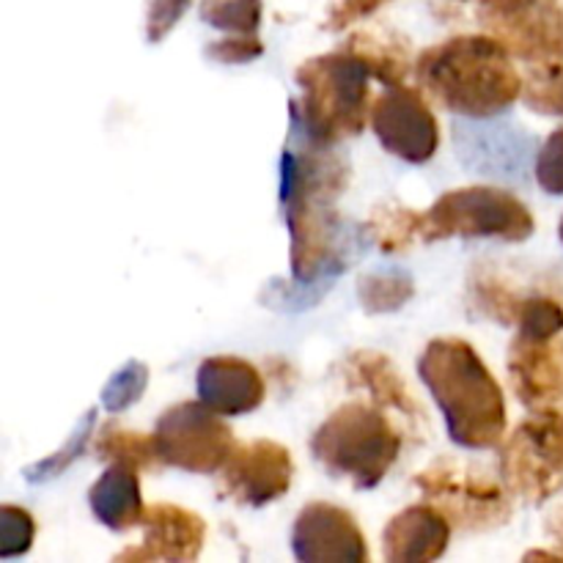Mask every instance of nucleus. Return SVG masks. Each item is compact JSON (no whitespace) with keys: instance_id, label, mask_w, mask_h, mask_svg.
<instances>
[{"instance_id":"1","label":"nucleus","mask_w":563,"mask_h":563,"mask_svg":"<svg viewBox=\"0 0 563 563\" xmlns=\"http://www.w3.org/2000/svg\"><path fill=\"white\" fill-rule=\"evenodd\" d=\"M289 121L280 154V207L289 229L291 275L306 286L335 278L346 264L335 201L350 181V168L333 146L308 135L295 115Z\"/></svg>"},{"instance_id":"2","label":"nucleus","mask_w":563,"mask_h":563,"mask_svg":"<svg viewBox=\"0 0 563 563\" xmlns=\"http://www.w3.org/2000/svg\"><path fill=\"white\" fill-rule=\"evenodd\" d=\"M423 93L462 119H495L522 97L515 55L493 33H465L432 44L416 58Z\"/></svg>"},{"instance_id":"3","label":"nucleus","mask_w":563,"mask_h":563,"mask_svg":"<svg viewBox=\"0 0 563 563\" xmlns=\"http://www.w3.org/2000/svg\"><path fill=\"white\" fill-rule=\"evenodd\" d=\"M418 377L445 418L451 443L487 451L504 443L509 416L498 379L471 341L434 339L418 357Z\"/></svg>"},{"instance_id":"4","label":"nucleus","mask_w":563,"mask_h":563,"mask_svg":"<svg viewBox=\"0 0 563 563\" xmlns=\"http://www.w3.org/2000/svg\"><path fill=\"white\" fill-rule=\"evenodd\" d=\"M295 80L300 99H291L289 115L319 143H335L355 137L372 119V71L361 58L346 49L317 55L297 66Z\"/></svg>"},{"instance_id":"5","label":"nucleus","mask_w":563,"mask_h":563,"mask_svg":"<svg viewBox=\"0 0 563 563\" xmlns=\"http://www.w3.org/2000/svg\"><path fill=\"white\" fill-rule=\"evenodd\" d=\"M311 454L330 476L374 489L399 462L401 434L379 407L344 405L313 432Z\"/></svg>"},{"instance_id":"6","label":"nucleus","mask_w":563,"mask_h":563,"mask_svg":"<svg viewBox=\"0 0 563 563\" xmlns=\"http://www.w3.org/2000/svg\"><path fill=\"white\" fill-rule=\"evenodd\" d=\"M537 220L531 209L504 187H460L449 190L423 212V242L451 240H531Z\"/></svg>"},{"instance_id":"7","label":"nucleus","mask_w":563,"mask_h":563,"mask_svg":"<svg viewBox=\"0 0 563 563\" xmlns=\"http://www.w3.org/2000/svg\"><path fill=\"white\" fill-rule=\"evenodd\" d=\"M416 487L460 531H493L511 517V489L504 478L460 460H438L418 473Z\"/></svg>"},{"instance_id":"8","label":"nucleus","mask_w":563,"mask_h":563,"mask_svg":"<svg viewBox=\"0 0 563 563\" xmlns=\"http://www.w3.org/2000/svg\"><path fill=\"white\" fill-rule=\"evenodd\" d=\"M500 478L515 498L544 504L563 489V410L531 412L500 445Z\"/></svg>"},{"instance_id":"9","label":"nucleus","mask_w":563,"mask_h":563,"mask_svg":"<svg viewBox=\"0 0 563 563\" xmlns=\"http://www.w3.org/2000/svg\"><path fill=\"white\" fill-rule=\"evenodd\" d=\"M154 445L163 465L198 476L223 471L236 451V438L220 412L198 401L168 407L154 423Z\"/></svg>"},{"instance_id":"10","label":"nucleus","mask_w":563,"mask_h":563,"mask_svg":"<svg viewBox=\"0 0 563 563\" xmlns=\"http://www.w3.org/2000/svg\"><path fill=\"white\" fill-rule=\"evenodd\" d=\"M368 126L377 135L379 146L396 159L423 165L438 154L440 124L427 102V93L407 86H385L372 102Z\"/></svg>"},{"instance_id":"11","label":"nucleus","mask_w":563,"mask_h":563,"mask_svg":"<svg viewBox=\"0 0 563 563\" xmlns=\"http://www.w3.org/2000/svg\"><path fill=\"white\" fill-rule=\"evenodd\" d=\"M295 478V462L289 449L275 440H253L236 445L234 454L220 471V489L225 498L251 509L275 504L284 498Z\"/></svg>"},{"instance_id":"12","label":"nucleus","mask_w":563,"mask_h":563,"mask_svg":"<svg viewBox=\"0 0 563 563\" xmlns=\"http://www.w3.org/2000/svg\"><path fill=\"white\" fill-rule=\"evenodd\" d=\"M291 553L302 563H366L368 548L361 526L333 504H308L291 528Z\"/></svg>"},{"instance_id":"13","label":"nucleus","mask_w":563,"mask_h":563,"mask_svg":"<svg viewBox=\"0 0 563 563\" xmlns=\"http://www.w3.org/2000/svg\"><path fill=\"white\" fill-rule=\"evenodd\" d=\"M509 377L526 410H563V339L515 335L509 346Z\"/></svg>"},{"instance_id":"14","label":"nucleus","mask_w":563,"mask_h":563,"mask_svg":"<svg viewBox=\"0 0 563 563\" xmlns=\"http://www.w3.org/2000/svg\"><path fill=\"white\" fill-rule=\"evenodd\" d=\"M143 539L126 548L115 561H196L207 542V522L201 515L174 504L146 506L141 520Z\"/></svg>"},{"instance_id":"15","label":"nucleus","mask_w":563,"mask_h":563,"mask_svg":"<svg viewBox=\"0 0 563 563\" xmlns=\"http://www.w3.org/2000/svg\"><path fill=\"white\" fill-rule=\"evenodd\" d=\"M482 25L526 64L563 60V3L559 0H542L517 14L484 20Z\"/></svg>"},{"instance_id":"16","label":"nucleus","mask_w":563,"mask_h":563,"mask_svg":"<svg viewBox=\"0 0 563 563\" xmlns=\"http://www.w3.org/2000/svg\"><path fill=\"white\" fill-rule=\"evenodd\" d=\"M196 390L198 399L223 418L247 416L258 410L267 396L258 368L234 355H214L201 361L196 372Z\"/></svg>"},{"instance_id":"17","label":"nucleus","mask_w":563,"mask_h":563,"mask_svg":"<svg viewBox=\"0 0 563 563\" xmlns=\"http://www.w3.org/2000/svg\"><path fill=\"white\" fill-rule=\"evenodd\" d=\"M451 522L438 506L416 504L394 517L383 531V559L388 563H429L443 559L451 542Z\"/></svg>"},{"instance_id":"18","label":"nucleus","mask_w":563,"mask_h":563,"mask_svg":"<svg viewBox=\"0 0 563 563\" xmlns=\"http://www.w3.org/2000/svg\"><path fill=\"white\" fill-rule=\"evenodd\" d=\"M141 467L130 462H108L102 476L88 489V506L104 528L124 533L141 526L146 506L141 495Z\"/></svg>"},{"instance_id":"19","label":"nucleus","mask_w":563,"mask_h":563,"mask_svg":"<svg viewBox=\"0 0 563 563\" xmlns=\"http://www.w3.org/2000/svg\"><path fill=\"white\" fill-rule=\"evenodd\" d=\"M346 383L352 388H363L377 407H385V410H394L405 418L407 423L418 429V423H423L421 405L412 399L410 388L401 379V374L396 372L394 363L383 355V352L363 350L350 355V361L341 366Z\"/></svg>"},{"instance_id":"20","label":"nucleus","mask_w":563,"mask_h":563,"mask_svg":"<svg viewBox=\"0 0 563 563\" xmlns=\"http://www.w3.org/2000/svg\"><path fill=\"white\" fill-rule=\"evenodd\" d=\"M341 49L366 64L372 77L383 86H401L416 71V58L405 38L385 31H357L344 38Z\"/></svg>"},{"instance_id":"21","label":"nucleus","mask_w":563,"mask_h":563,"mask_svg":"<svg viewBox=\"0 0 563 563\" xmlns=\"http://www.w3.org/2000/svg\"><path fill=\"white\" fill-rule=\"evenodd\" d=\"M368 234L383 253H405L423 242V212L399 201L383 203L368 218Z\"/></svg>"},{"instance_id":"22","label":"nucleus","mask_w":563,"mask_h":563,"mask_svg":"<svg viewBox=\"0 0 563 563\" xmlns=\"http://www.w3.org/2000/svg\"><path fill=\"white\" fill-rule=\"evenodd\" d=\"M99 460L108 462H130L141 471H152V467L163 465L157 456V445H154V434H141L135 429H126L121 423H104L93 443Z\"/></svg>"},{"instance_id":"23","label":"nucleus","mask_w":563,"mask_h":563,"mask_svg":"<svg viewBox=\"0 0 563 563\" xmlns=\"http://www.w3.org/2000/svg\"><path fill=\"white\" fill-rule=\"evenodd\" d=\"M522 102L533 113L563 119V60L528 64L522 75Z\"/></svg>"},{"instance_id":"24","label":"nucleus","mask_w":563,"mask_h":563,"mask_svg":"<svg viewBox=\"0 0 563 563\" xmlns=\"http://www.w3.org/2000/svg\"><path fill=\"white\" fill-rule=\"evenodd\" d=\"M416 286L407 273H396V269H379V273L363 275L357 284V297L361 306L368 313H390L396 308L407 306Z\"/></svg>"},{"instance_id":"25","label":"nucleus","mask_w":563,"mask_h":563,"mask_svg":"<svg viewBox=\"0 0 563 563\" xmlns=\"http://www.w3.org/2000/svg\"><path fill=\"white\" fill-rule=\"evenodd\" d=\"M262 0H201L198 14L209 27L240 36H256L262 25Z\"/></svg>"},{"instance_id":"26","label":"nucleus","mask_w":563,"mask_h":563,"mask_svg":"<svg viewBox=\"0 0 563 563\" xmlns=\"http://www.w3.org/2000/svg\"><path fill=\"white\" fill-rule=\"evenodd\" d=\"M517 335L522 339H555L563 333V306L559 297L528 291L515 317Z\"/></svg>"},{"instance_id":"27","label":"nucleus","mask_w":563,"mask_h":563,"mask_svg":"<svg viewBox=\"0 0 563 563\" xmlns=\"http://www.w3.org/2000/svg\"><path fill=\"white\" fill-rule=\"evenodd\" d=\"M93 423H97V412H86L82 416V421L77 423L75 434L69 438V443L64 445V449L58 451V454L47 456V460H42L38 465H31L25 471V478L31 484H42V482H49V478H55L58 473H64L66 467L71 465V462L77 460V456L82 454V451L88 449V438H91V429Z\"/></svg>"},{"instance_id":"28","label":"nucleus","mask_w":563,"mask_h":563,"mask_svg":"<svg viewBox=\"0 0 563 563\" xmlns=\"http://www.w3.org/2000/svg\"><path fill=\"white\" fill-rule=\"evenodd\" d=\"M33 537H36V522L31 511L11 504L0 506V559L9 561L25 555L33 548Z\"/></svg>"},{"instance_id":"29","label":"nucleus","mask_w":563,"mask_h":563,"mask_svg":"<svg viewBox=\"0 0 563 563\" xmlns=\"http://www.w3.org/2000/svg\"><path fill=\"white\" fill-rule=\"evenodd\" d=\"M148 383V368L143 363L130 361L121 372H115L113 377L108 379L102 390V405L104 410L110 412H121L126 410L130 405H135L137 399L143 396Z\"/></svg>"},{"instance_id":"30","label":"nucleus","mask_w":563,"mask_h":563,"mask_svg":"<svg viewBox=\"0 0 563 563\" xmlns=\"http://www.w3.org/2000/svg\"><path fill=\"white\" fill-rule=\"evenodd\" d=\"M537 181L550 196H563V126L542 143L537 154Z\"/></svg>"},{"instance_id":"31","label":"nucleus","mask_w":563,"mask_h":563,"mask_svg":"<svg viewBox=\"0 0 563 563\" xmlns=\"http://www.w3.org/2000/svg\"><path fill=\"white\" fill-rule=\"evenodd\" d=\"M207 58L218 60V64H251V60L262 58L264 42L256 36H240V33H229L220 42L207 44Z\"/></svg>"},{"instance_id":"32","label":"nucleus","mask_w":563,"mask_h":563,"mask_svg":"<svg viewBox=\"0 0 563 563\" xmlns=\"http://www.w3.org/2000/svg\"><path fill=\"white\" fill-rule=\"evenodd\" d=\"M192 0H148L146 9V42L159 44L170 31H174L176 22L185 16V11L190 9Z\"/></svg>"},{"instance_id":"33","label":"nucleus","mask_w":563,"mask_h":563,"mask_svg":"<svg viewBox=\"0 0 563 563\" xmlns=\"http://www.w3.org/2000/svg\"><path fill=\"white\" fill-rule=\"evenodd\" d=\"M385 3H388V0H333L328 9L324 27H328V31H344V27H350L352 22L363 20V16L383 9Z\"/></svg>"},{"instance_id":"34","label":"nucleus","mask_w":563,"mask_h":563,"mask_svg":"<svg viewBox=\"0 0 563 563\" xmlns=\"http://www.w3.org/2000/svg\"><path fill=\"white\" fill-rule=\"evenodd\" d=\"M460 3L473 5L478 11V20H495V16H509L522 9L542 3V0H460Z\"/></svg>"},{"instance_id":"35","label":"nucleus","mask_w":563,"mask_h":563,"mask_svg":"<svg viewBox=\"0 0 563 563\" xmlns=\"http://www.w3.org/2000/svg\"><path fill=\"white\" fill-rule=\"evenodd\" d=\"M544 533L553 542V553H528L526 559H563V506L550 515L548 526H544Z\"/></svg>"},{"instance_id":"36","label":"nucleus","mask_w":563,"mask_h":563,"mask_svg":"<svg viewBox=\"0 0 563 563\" xmlns=\"http://www.w3.org/2000/svg\"><path fill=\"white\" fill-rule=\"evenodd\" d=\"M559 236H561V242H563V218H561V225H559Z\"/></svg>"}]
</instances>
